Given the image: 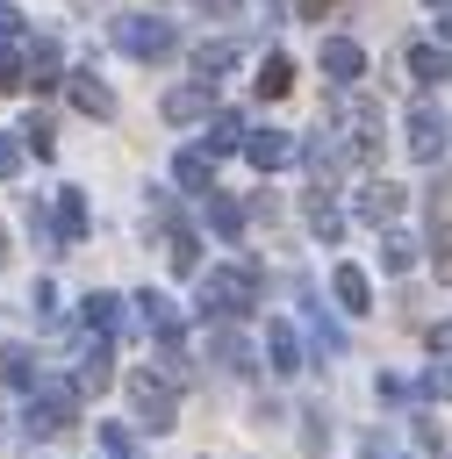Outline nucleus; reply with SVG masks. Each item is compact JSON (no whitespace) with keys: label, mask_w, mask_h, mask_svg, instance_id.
<instances>
[{"label":"nucleus","mask_w":452,"mask_h":459,"mask_svg":"<svg viewBox=\"0 0 452 459\" xmlns=\"http://www.w3.org/2000/svg\"><path fill=\"white\" fill-rule=\"evenodd\" d=\"M251 308H258V273H251V265H215V273H201V316L230 323V316H251Z\"/></svg>","instance_id":"obj_1"},{"label":"nucleus","mask_w":452,"mask_h":459,"mask_svg":"<svg viewBox=\"0 0 452 459\" xmlns=\"http://www.w3.org/2000/svg\"><path fill=\"white\" fill-rule=\"evenodd\" d=\"M330 122H337V151H344L352 165H366V158L380 151V108H373V100L337 93V100H330Z\"/></svg>","instance_id":"obj_2"},{"label":"nucleus","mask_w":452,"mask_h":459,"mask_svg":"<svg viewBox=\"0 0 452 459\" xmlns=\"http://www.w3.org/2000/svg\"><path fill=\"white\" fill-rule=\"evenodd\" d=\"M115 43H122L129 57H172V50H179V29L158 22V14H115Z\"/></svg>","instance_id":"obj_3"},{"label":"nucleus","mask_w":452,"mask_h":459,"mask_svg":"<svg viewBox=\"0 0 452 459\" xmlns=\"http://www.w3.org/2000/svg\"><path fill=\"white\" fill-rule=\"evenodd\" d=\"M79 423V380H50L29 394V430H72Z\"/></svg>","instance_id":"obj_4"},{"label":"nucleus","mask_w":452,"mask_h":459,"mask_svg":"<svg viewBox=\"0 0 452 459\" xmlns=\"http://www.w3.org/2000/svg\"><path fill=\"white\" fill-rule=\"evenodd\" d=\"M172 394H179V387H165V380H151V373H129V402H136V423H143V430H172V416H179Z\"/></svg>","instance_id":"obj_5"},{"label":"nucleus","mask_w":452,"mask_h":459,"mask_svg":"<svg viewBox=\"0 0 452 459\" xmlns=\"http://www.w3.org/2000/svg\"><path fill=\"white\" fill-rule=\"evenodd\" d=\"M402 143H409V158H423V165H430V158L445 151V115H438L430 100H416V108H409V129H402Z\"/></svg>","instance_id":"obj_6"},{"label":"nucleus","mask_w":452,"mask_h":459,"mask_svg":"<svg viewBox=\"0 0 452 459\" xmlns=\"http://www.w3.org/2000/svg\"><path fill=\"white\" fill-rule=\"evenodd\" d=\"M244 158H251L258 172H280V165H294V158H301V136H287V129H251Z\"/></svg>","instance_id":"obj_7"},{"label":"nucleus","mask_w":452,"mask_h":459,"mask_svg":"<svg viewBox=\"0 0 452 459\" xmlns=\"http://www.w3.org/2000/svg\"><path fill=\"white\" fill-rule=\"evenodd\" d=\"M100 387H115V344L108 337H93L79 351V394H100Z\"/></svg>","instance_id":"obj_8"},{"label":"nucleus","mask_w":452,"mask_h":459,"mask_svg":"<svg viewBox=\"0 0 452 459\" xmlns=\"http://www.w3.org/2000/svg\"><path fill=\"white\" fill-rule=\"evenodd\" d=\"M323 72H330L337 86H352V79L366 72V50H359L352 36H323Z\"/></svg>","instance_id":"obj_9"},{"label":"nucleus","mask_w":452,"mask_h":459,"mask_svg":"<svg viewBox=\"0 0 452 459\" xmlns=\"http://www.w3.org/2000/svg\"><path fill=\"white\" fill-rule=\"evenodd\" d=\"M201 115H215V86H172L165 93V122H201Z\"/></svg>","instance_id":"obj_10"},{"label":"nucleus","mask_w":452,"mask_h":459,"mask_svg":"<svg viewBox=\"0 0 452 459\" xmlns=\"http://www.w3.org/2000/svg\"><path fill=\"white\" fill-rule=\"evenodd\" d=\"M359 215H366V222H395V215H402V186H395V179H366V186H359Z\"/></svg>","instance_id":"obj_11"},{"label":"nucleus","mask_w":452,"mask_h":459,"mask_svg":"<svg viewBox=\"0 0 452 459\" xmlns=\"http://www.w3.org/2000/svg\"><path fill=\"white\" fill-rule=\"evenodd\" d=\"M136 308H143V330H151L158 344H179V308H172L165 294H151V287H143V294H136Z\"/></svg>","instance_id":"obj_12"},{"label":"nucleus","mask_w":452,"mask_h":459,"mask_svg":"<svg viewBox=\"0 0 452 459\" xmlns=\"http://www.w3.org/2000/svg\"><path fill=\"white\" fill-rule=\"evenodd\" d=\"M65 86H72V108H79V115H100V122L115 115V93H108V86H100L93 72H72Z\"/></svg>","instance_id":"obj_13"},{"label":"nucleus","mask_w":452,"mask_h":459,"mask_svg":"<svg viewBox=\"0 0 452 459\" xmlns=\"http://www.w3.org/2000/svg\"><path fill=\"white\" fill-rule=\"evenodd\" d=\"M244 143H251L244 115H237V108H215V115H208V158H215V151H244Z\"/></svg>","instance_id":"obj_14"},{"label":"nucleus","mask_w":452,"mask_h":459,"mask_svg":"<svg viewBox=\"0 0 452 459\" xmlns=\"http://www.w3.org/2000/svg\"><path fill=\"white\" fill-rule=\"evenodd\" d=\"M330 294H337V308H352V316H366V308H373V287H366V273H359V265H337V273H330Z\"/></svg>","instance_id":"obj_15"},{"label":"nucleus","mask_w":452,"mask_h":459,"mask_svg":"<svg viewBox=\"0 0 452 459\" xmlns=\"http://www.w3.org/2000/svg\"><path fill=\"white\" fill-rule=\"evenodd\" d=\"M409 79H423V86L452 79V50H438V43H409Z\"/></svg>","instance_id":"obj_16"},{"label":"nucleus","mask_w":452,"mask_h":459,"mask_svg":"<svg viewBox=\"0 0 452 459\" xmlns=\"http://www.w3.org/2000/svg\"><path fill=\"white\" fill-rule=\"evenodd\" d=\"M29 86H36V93L65 86V65H57V43H50V36H36V50H29Z\"/></svg>","instance_id":"obj_17"},{"label":"nucleus","mask_w":452,"mask_h":459,"mask_svg":"<svg viewBox=\"0 0 452 459\" xmlns=\"http://www.w3.org/2000/svg\"><path fill=\"white\" fill-rule=\"evenodd\" d=\"M265 351H273V373H301V337H294V323H265Z\"/></svg>","instance_id":"obj_18"},{"label":"nucleus","mask_w":452,"mask_h":459,"mask_svg":"<svg viewBox=\"0 0 452 459\" xmlns=\"http://www.w3.org/2000/svg\"><path fill=\"white\" fill-rule=\"evenodd\" d=\"M0 373H7V387H22V394H36V387H43V373H36V351H29V344H7V351H0Z\"/></svg>","instance_id":"obj_19"},{"label":"nucleus","mask_w":452,"mask_h":459,"mask_svg":"<svg viewBox=\"0 0 452 459\" xmlns=\"http://www.w3.org/2000/svg\"><path fill=\"white\" fill-rule=\"evenodd\" d=\"M265 100H280V93H294V57H280V50H265V65H258V79H251Z\"/></svg>","instance_id":"obj_20"},{"label":"nucleus","mask_w":452,"mask_h":459,"mask_svg":"<svg viewBox=\"0 0 452 459\" xmlns=\"http://www.w3.org/2000/svg\"><path fill=\"white\" fill-rule=\"evenodd\" d=\"M179 186L208 201V194H215V158H208V151H179Z\"/></svg>","instance_id":"obj_21"},{"label":"nucleus","mask_w":452,"mask_h":459,"mask_svg":"<svg viewBox=\"0 0 452 459\" xmlns=\"http://www.w3.org/2000/svg\"><path fill=\"white\" fill-rule=\"evenodd\" d=\"M57 237H65V244H79V237H86V194H79V186H65V194H57Z\"/></svg>","instance_id":"obj_22"},{"label":"nucleus","mask_w":452,"mask_h":459,"mask_svg":"<svg viewBox=\"0 0 452 459\" xmlns=\"http://www.w3.org/2000/svg\"><path fill=\"white\" fill-rule=\"evenodd\" d=\"M208 230H215V237H230V244H237V237H244V208H237V201H230V194H208Z\"/></svg>","instance_id":"obj_23"},{"label":"nucleus","mask_w":452,"mask_h":459,"mask_svg":"<svg viewBox=\"0 0 452 459\" xmlns=\"http://www.w3.org/2000/svg\"><path fill=\"white\" fill-rule=\"evenodd\" d=\"M416 251H423V244H416L409 230H387V237H380V265H387V273H409Z\"/></svg>","instance_id":"obj_24"},{"label":"nucleus","mask_w":452,"mask_h":459,"mask_svg":"<svg viewBox=\"0 0 452 459\" xmlns=\"http://www.w3.org/2000/svg\"><path fill=\"white\" fill-rule=\"evenodd\" d=\"M79 316H86V330H100V337H108V330L122 323V294H86V301H79Z\"/></svg>","instance_id":"obj_25"},{"label":"nucleus","mask_w":452,"mask_h":459,"mask_svg":"<svg viewBox=\"0 0 452 459\" xmlns=\"http://www.w3.org/2000/svg\"><path fill=\"white\" fill-rule=\"evenodd\" d=\"M230 65H237V43H201V50H194L201 86H215V72H230Z\"/></svg>","instance_id":"obj_26"},{"label":"nucleus","mask_w":452,"mask_h":459,"mask_svg":"<svg viewBox=\"0 0 452 459\" xmlns=\"http://www.w3.org/2000/svg\"><path fill=\"white\" fill-rule=\"evenodd\" d=\"M309 230H316V237H337V230H344V215H337L330 186H316V194H309Z\"/></svg>","instance_id":"obj_27"},{"label":"nucleus","mask_w":452,"mask_h":459,"mask_svg":"<svg viewBox=\"0 0 452 459\" xmlns=\"http://www.w3.org/2000/svg\"><path fill=\"white\" fill-rule=\"evenodd\" d=\"M165 265H172V273H194V265H201L194 230H165Z\"/></svg>","instance_id":"obj_28"},{"label":"nucleus","mask_w":452,"mask_h":459,"mask_svg":"<svg viewBox=\"0 0 452 459\" xmlns=\"http://www.w3.org/2000/svg\"><path fill=\"white\" fill-rule=\"evenodd\" d=\"M208 351H215L230 373H251V351H244V337H230V330H208Z\"/></svg>","instance_id":"obj_29"},{"label":"nucleus","mask_w":452,"mask_h":459,"mask_svg":"<svg viewBox=\"0 0 452 459\" xmlns=\"http://www.w3.org/2000/svg\"><path fill=\"white\" fill-rule=\"evenodd\" d=\"M14 86H29V57L14 43H0V93H14Z\"/></svg>","instance_id":"obj_30"},{"label":"nucleus","mask_w":452,"mask_h":459,"mask_svg":"<svg viewBox=\"0 0 452 459\" xmlns=\"http://www.w3.org/2000/svg\"><path fill=\"white\" fill-rule=\"evenodd\" d=\"M416 394H423V402H452V366L438 359V366H430V373L416 380Z\"/></svg>","instance_id":"obj_31"},{"label":"nucleus","mask_w":452,"mask_h":459,"mask_svg":"<svg viewBox=\"0 0 452 459\" xmlns=\"http://www.w3.org/2000/svg\"><path fill=\"white\" fill-rule=\"evenodd\" d=\"M22 143H29L36 158H50V151H57V129H50L43 115H29V129H22Z\"/></svg>","instance_id":"obj_32"},{"label":"nucleus","mask_w":452,"mask_h":459,"mask_svg":"<svg viewBox=\"0 0 452 459\" xmlns=\"http://www.w3.org/2000/svg\"><path fill=\"white\" fill-rule=\"evenodd\" d=\"M323 437H330V423H323V409H309V416H301V445L323 452Z\"/></svg>","instance_id":"obj_33"},{"label":"nucleus","mask_w":452,"mask_h":459,"mask_svg":"<svg viewBox=\"0 0 452 459\" xmlns=\"http://www.w3.org/2000/svg\"><path fill=\"white\" fill-rule=\"evenodd\" d=\"M100 445H108V459H129V430L122 423H100Z\"/></svg>","instance_id":"obj_34"},{"label":"nucleus","mask_w":452,"mask_h":459,"mask_svg":"<svg viewBox=\"0 0 452 459\" xmlns=\"http://www.w3.org/2000/svg\"><path fill=\"white\" fill-rule=\"evenodd\" d=\"M14 36H22V7H7V0H0V43H14Z\"/></svg>","instance_id":"obj_35"},{"label":"nucleus","mask_w":452,"mask_h":459,"mask_svg":"<svg viewBox=\"0 0 452 459\" xmlns=\"http://www.w3.org/2000/svg\"><path fill=\"white\" fill-rule=\"evenodd\" d=\"M14 165H22V143H14V136H7V129H0V179H7V172H14Z\"/></svg>","instance_id":"obj_36"},{"label":"nucleus","mask_w":452,"mask_h":459,"mask_svg":"<svg viewBox=\"0 0 452 459\" xmlns=\"http://www.w3.org/2000/svg\"><path fill=\"white\" fill-rule=\"evenodd\" d=\"M430 351H452V323H430Z\"/></svg>","instance_id":"obj_37"},{"label":"nucleus","mask_w":452,"mask_h":459,"mask_svg":"<svg viewBox=\"0 0 452 459\" xmlns=\"http://www.w3.org/2000/svg\"><path fill=\"white\" fill-rule=\"evenodd\" d=\"M366 459H395V452H387V437H366Z\"/></svg>","instance_id":"obj_38"},{"label":"nucleus","mask_w":452,"mask_h":459,"mask_svg":"<svg viewBox=\"0 0 452 459\" xmlns=\"http://www.w3.org/2000/svg\"><path fill=\"white\" fill-rule=\"evenodd\" d=\"M294 7H301V14H330V0H294Z\"/></svg>","instance_id":"obj_39"},{"label":"nucleus","mask_w":452,"mask_h":459,"mask_svg":"<svg viewBox=\"0 0 452 459\" xmlns=\"http://www.w3.org/2000/svg\"><path fill=\"white\" fill-rule=\"evenodd\" d=\"M438 36H445V43H452V7H445V14H438Z\"/></svg>","instance_id":"obj_40"},{"label":"nucleus","mask_w":452,"mask_h":459,"mask_svg":"<svg viewBox=\"0 0 452 459\" xmlns=\"http://www.w3.org/2000/svg\"><path fill=\"white\" fill-rule=\"evenodd\" d=\"M0 265H7V230H0Z\"/></svg>","instance_id":"obj_41"}]
</instances>
